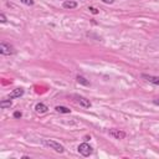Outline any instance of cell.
<instances>
[{
	"instance_id": "obj_1",
	"label": "cell",
	"mask_w": 159,
	"mask_h": 159,
	"mask_svg": "<svg viewBox=\"0 0 159 159\" xmlns=\"http://www.w3.org/2000/svg\"><path fill=\"white\" fill-rule=\"evenodd\" d=\"M42 143L46 145V147H50L51 149H53V150H56L57 153H63V147L60 144V143H57V142H55V140H48V139H43L42 140Z\"/></svg>"
},
{
	"instance_id": "obj_2",
	"label": "cell",
	"mask_w": 159,
	"mask_h": 159,
	"mask_svg": "<svg viewBox=\"0 0 159 159\" xmlns=\"http://www.w3.org/2000/svg\"><path fill=\"white\" fill-rule=\"evenodd\" d=\"M77 149H78V153L82 154L83 157H88V155H91L92 152H93L92 147H91L89 144H87V143H82V144H80Z\"/></svg>"
},
{
	"instance_id": "obj_3",
	"label": "cell",
	"mask_w": 159,
	"mask_h": 159,
	"mask_svg": "<svg viewBox=\"0 0 159 159\" xmlns=\"http://www.w3.org/2000/svg\"><path fill=\"white\" fill-rule=\"evenodd\" d=\"M0 53H2V55H12V53H15V48L11 45L1 42L0 43Z\"/></svg>"
},
{
	"instance_id": "obj_4",
	"label": "cell",
	"mask_w": 159,
	"mask_h": 159,
	"mask_svg": "<svg viewBox=\"0 0 159 159\" xmlns=\"http://www.w3.org/2000/svg\"><path fill=\"white\" fill-rule=\"evenodd\" d=\"M109 135L116 138V139H123L125 137V133L123 130H119V129H111L109 130Z\"/></svg>"
},
{
	"instance_id": "obj_5",
	"label": "cell",
	"mask_w": 159,
	"mask_h": 159,
	"mask_svg": "<svg viewBox=\"0 0 159 159\" xmlns=\"http://www.w3.org/2000/svg\"><path fill=\"white\" fill-rule=\"evenodd\" d=\"M142 78H144L145 81L153 83V84H157L159 86V77L158 76H150V75H142Z\"/></svg>"
},
{
	"instance_id": "obj_6",
	"label": "cell",
	"mask_w": 159,
	"mask_h": 159,
	"mask_svg": "<svg viewBox=\"0 0 159 159\" xmlns=\"http://www.w3.org/2000/svg\"><path fill=\"white\" fill-rule=\"evenodd\" d=\"M76 98H77V102H78V103L82 106V107H84V108H89V107H91V102H89L88 99H86L84 97L77 96Z\"/></svg>"
},
{
	"instance_id": "obj_7",
	"label": "cell",
	"mask_w": 159,
	"mask_h": 159,
	"mask_svg": "<svg viewBox=\"0 0 159 159\" xmlns=\"http://www.w3.org/2000/svg\"><path fill=\"white\" fill-rule=\"evenodd\" d=\"M24 94V89L22 88H16V89H14L10 94H9V98L11 99V98H17V97H21Z\"/></svg>"
},
{
	"instance_id": "obj_8",
	"label": "cell",
	"mask_w": 159,
	"mask_h": 159,
	"mask_svg": "<svg viewBox=\"0 0 159 159\" xmlns=\"http://www.w3.org/2000/svg\"><path fill=\"white\" fill-rule=\"evenodd\" d=\"M35 109H36L37 113H45V112H47L48 108H47V106L43 104V103H37L36 107H35Z\"/></svg>"
},
{
	"instance_id": "obj_9",
	"label": "cell",
	"mask_w": 159,
	"mask_h": 159,
	"mask_svg": "<svg viewBox=\"0 0 159 159\" xmlns=\"http://www.w3.org/2000/svg\"><path fill=\"white\" fill-rule=\"evenodd\" d=\"M77 6V2L76 1H72V0H66L63 2V7L65 9H75Z\"/></svg>"
},
{
	"instance_id": "obj_10",
	"label": "cell",
	"mask_w": 159,
	"mask_h": 159,
	"mask_svg": "<svg viewBox=\"0 0 159 159\" xmlns=\"http://www.w3.org/2000/svg\"><path fill=\"white\" fill-rule=\"evenodd\" d=\"M55 109H56L57 112H60V113H70V112H71V109H70V108L63 107V106H57Z\"/></svg>"
},
{
	"instance_id": "obj_11",
	"label": "cell",
	"mask_w": 159,
	"mask_h": 159,
	"mask_svg": "<svg viewBox=\"0 0 159 159\" xmlns=\"http://www.w3.org/2000/svg\"><path fill=\"white\" fill-rule=\"evenodd\" d=\"M11 104H12L11 99H7V101H1V102H0V107H1V108H10V107H11Z\"/></svg>"
},
{
	"instance_id": "obj_12",
	"label": "cell",
	"mask_w": 159,
	"mask_h": 159,
	"mask_svg": "<svg viewBox=\"0 0 159 159\" xmlns=\"http://www.w3.org/2000/svg\"><path fill=\"white\" fill-rule=\"evenodd\" d=\"M77 82H78V83H82V84H84V86H89V82H88L84 77H82V76H77Z\"/></svg>"
},
{
	"instance_id": "obj_13",
	"label": "cell",
	"mask_w": 159,
	"mask_h": 159,
	"mask_svg": "<svg viewBox=\"0 0 159 159\" xmlns=\"http://www.w3.org/2000/svg\"><path fill=\"white\" fill-rule=\"evenodd\" d=\"M25 5H34V0H20Z\"/></svg>"
},
{
	"instance_id": "obj_14",
	"label": "cell",
	"mask_w": 159,
	"mask_h": 159,
	"mask_svg": "<svg viewBox=\"0 0 159 159\" xmlns=\"http://www.w3.org/2000/svg\"><path fill=\"white\" fill-rule=\"evenodd\" d=\"M0 21L1 22H6V17H5L4 14H0Z\"/></svg>"
},
{
	"instance_id": "obj_15",
	"label": "cell",
	"mask_w": 159,
	"mask_h": 159,
	"mask_svg": "<svg viewBox=\"0 0 159 159\" xmlns=\"http://www.w3.org/2000/svg\"><path fill=\"white\" fill-rule=\"evenodd\" d=\"M14 117H15V118H20V117H21V113H20V112H15V113H14Z\"/></svg>"
},
{
	"instance_id": "obj_16",
	"label": "cell",
	"mask_w": 159,
	"mask_h": 159,
	"mask_svg": "<svg viewBox=\"0 0 159 159\" xmlns=\"http://www.w3.org/2000/svg\"><path fill=\"white\" fill-rule=\"evenodd\" d=\"M103 2H106V4H113L114 2V0H102Z\"/></svg>"
},
{
	"instance_id": "obj_17",
	"label": "cell",
	"mask_w": 159,
	"mask_h": 159,
	"mask_svg": "<svg viewBox=\"0 0 159 159\" xmlns=\"http://www.w3.org/2000/svg\"><path fill=\"white\" fill-rule=\"evenodd\" d=\"M89 10L92 11V14H97L98 11H97V9H94V7H89Z\"/></svg>"
},
{
	"instance_id": "obj_18",
	"label": "cell",
	"mask_w": 159,
	"mask_h": 159,
	"mask_svg": "<svg viewBox=\"0 0 159 159\" xmlns=\"http://www.w3.org/2000/svg\"><path fill=\"white\" fill-rule=\"evenodd\" d=\"M154 103H155V104H159V101H154Z\"/></svg>"
}]
</instances>
